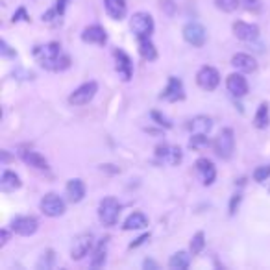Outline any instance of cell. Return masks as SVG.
Listing matches in <instances>:
<instances>
[{"label": "cell", "mask_w": 270, "mask_h": 270, "mask_svg": "<svg viewBox=\"0 0 270 270\" xmlns=\"http://www.w3.org/2000/svg\"><path fill=\"white\" fill-rule=\"evenodd\" d=\"M184 39L193 46H204L207 41V32L198 22H189L184 28Z\"/></svg>", "instance_id": "8"}, {"label": "cell", "mask_w": 270, "mask_h": 270, "mask_svg": "<svg viewBox=\"0 0 270 270\" xmlns=\"http://www.w3.org/2000/svg\"><path fill=\"white\" fill-rule=\"evenodd\" d=\"M241 200H243V194L237 193L231 196V202H229V217H233L235 213H237V207H239Z\"/></svg>", "instance_id": "35"}, {"label": "cell", "mask_w": 270, "mask_h": 270, "mask_svg": "<svg viewBox=\"0 0 270 270\" xmlns=\"http://www.w3.org/2000/svg\"><path fill=\"white\" fill-rule=\"evenodd\" d=\"M67 2H69V0H56V8H54V10L57 11V15H63V13H65Z\"/></svg>", "instance_id": "39"}, {"label": "cell", "mask_w": 270, "mask_h": 270, "mask_svg": "<svg viewBox=\"0 0 270 270\" xmlns=\"http://www.w3.org/2000/svg\"><path fill=\"white\" fill-rule=\"evenodd\" d=\"M0 235H2V243H0V245L4 246L6 243L10 241V231H8V229H2V233H0Z\"/></svg>", "instance_id": "41"}, {"label": "cell", "mask_w": 270, "mask_h": 270, "mask_svg": "<svg viewBox=\"0 0 270 270\" xmlns=\"http://www.w3.org/2000/svg\"><path fill=\"white\" fill-rule=\"evenodd\" d=\"M41 211L46 215V217H62L65 213V202H63L62 196H57L56 193H48L43 196L41 204H39Z\"/></svg>", "instance_id": "6"}, {"label": "cell", "mask_w": 270, "mask_h": 270, "mask_svg": "<svg viewBox=\"0 0 270 270\" xmlns=\"http://www.w3.org/2000/svg\"><path fill=\"white\" fill-rule=\"evenodd\" d=\"M0 54H2L4 57H15L17 56L15 48H11L6 41H0Z\"/></svg>", "instance_id": "36"}, {"label": "cell", "mask_w": 270, "mask_h": 270, "mask_svg": "<svg viewBox=\"0 0 270 270\" xmlns=\"http://www.w3.org/2000/svg\"><path fill=\"white\" fill-rule=\"evenodd\" d=\"M146 226H148L146 215L141 213V211H135V213H132L126 220H124L123 228L126 229V231H132V229H143V228H146Z\"/></svg>", "instance_id": "22"}, {"label": "cell", "mask_w": 270, "mask_h": 270, "mask_svg": "<svg viewBox=\"0 0 270 270\" xmlns=\"http://www.w3.org/2000/svg\"><path fill=\"white\" fill-rule=\"evenodd\" d=\"M82 41L83 43H93V45H106L107 41V34L102 26L93 24L87 26L85 30L82 32Z\"/></svg>", "instance_id": "16"}, {"label": "cell", "mask_w": 270, "mask_h": 270, "mask_svg": "<svg viewBox=\"0 0 270 270\" xmlns=\"http://www.w3.org/2000/svg\"><path fill=\"white\" fill-rule=\"evenodd\" d=\"M106 4V11L107 15L115 19V21H121L126 15V0H104Z\"/></svg>", "instance_id": "21"}, {"label": "cell", "mask_w": 270, "mask_h": 270, "mask_svg": "<svg viewBox=\"0 0 270 270\" xmlns=\"http://www.w3.org/2000/svg\"><path fill=\"white\" fill-rule=\"evenodd\" d=\"M13 22H19V21H26V22H30V15L26 13L24 8H19V10L13 13V19H11Z\"/></svg>", "instance_id": "37"}, {"label": "cell", "mask_w": 270, "mask_h": 270, "mask_svg": "<svg viewBox=\"0 0 270 270\" xmlns=\"http://www.w3.org/2000/svg\"><path fill=\"white\" fill-rule=\"evenodd\" d=\"M67 194H69V200L74 202V204L82 202L83 196H85V184L80 178L69 179V184H67Z\"/></svg>", "instance_id": "18"}, {"label": "cell", "mask_w": 270, "mask_h": 270, "mask_svg": "<svg viewBox=\"0 0 270 270\" xmlns=\"http://www.w3.org/2000/svg\"><path fill=\"white\" fill-rule=\"evenodd\" d=\"M21 178L13 170H6L2 174V189L4 191H15V189H21Z\"/></svg>", "instance_id": "27"}, {"label": "cell", "mask_w": 270, "mask_h": 270, "mask_svg": "<svg viewBox=\"0 0 270 270\" xmlns=\"http://www.w3.org/2000/svg\"><path fill=\"white\" fill-rule=\"evenodd\" d=\"M91 246H93V235L91 233H80V235H76V237H74V241H72L71 257L74 261L83 259V257L89 254Z\"/></svg>", "instance_id": "10"}, {"label": "cell", "mask_w": 270, "mask_h": 270, "mask_svg": "<svg viewBox=\"0 0 270 270\" xmlns=\"http://www.w3.org/2000/svg\"><path fill=\"white\" fill-rule=\"evenodd\" d=\"M21 158L26 165H30V167H34V168H39V170H46V168H48V161H46L39 152H34V150H22Z\"/></svg>", "instance_id": "20"}, {"label": "cell", "mask_w": 270, "mask_h": 270, "mask_svg": "<svg viewBox=\"0 0 270 270\" xmlns=\"http://www.w3.org/2000/svg\"><path fill=\"white\" fill-rule=\"evenodd\" d=\"M150 117H152L154 123L159 124V126L167 128V130H170V128H172V124L168 123V118H167V117H163V115H161V113H159V111H152V113H150Z\"/></svg>", "instance_id": "34"}, {"label": "cell", "mask_w": 270, "mask_h": 270, "mask_svg": "<svg viewBox=\"0 0 270 270\" xmlns=\"http://www.w3.org/2000/svg\"><path fill=\"white\" fill-rule=\"evenodd\" d=\"M107 241H109V237H104V239L100 241V245L97 246V250H95V255H93V259H91V266H95V268H98V266H102L104 263H106Z\"/></svg>", "instance_id": "28"}, {"label": "cell", "mask_w": 270, "mask_h": 270, "mask_svg": "<svg viewBox=\"0 0 270 270\" xmlns=\"http://www.w3.org/2000/svg\"><path fill=\"white\" fill-rule=\"evenodd\" d=\"M215 152L220 159H229L235 152V133L231 128H224L215 141Z\"/></svg>", "instance_id": "3"}, {"label": "cell", "mask_w": 270, "mask_h": 270, "mask_svg": "<svg viewBox=\"0 0 270 270\" xmlns=\"http://www.w3.org/2000/svg\"><path fill=\"white\" fill-rule=\"evenodd\" d=\"M98 93V83L97 82H87L83 85H80L78 89L71 93L69 97V104L72 106H85L95 98V95Z\"/></svg>", "instance_id": "5"}, {"label": "cell", "mask_w": 270, "mask_h": 270, "mask_svg": "<svg viewBox=\"0 0 270 270\" xmlns=\"http://www.w3.org/2000/svg\"><path fill=\"white\" fill-rule=\"evenodd\" d=\"M161 100H168V102H179L185 98V89H184V82L176 76L168 78V85L161 95H159Z\"/></svg>", "instance_id": "11"}, {"label": "cell", "mask_w": 270, "mask_h": 270, "mask_svg": "<svg viewBox=\"0 0 270 270\" xmlns=\"http://www.w3.org/2000/svg\"><path fill=\"white\" fill-rule=\"evenodd\" d=\"M226 87H228V91L233 95V97H246L248 95V82H246V78L243 74H229L228 80H226Z\"/></svg>", "instance_id": "14"}, {"label": "cell", "mask_w": 270, "mask_h": 270, "mask_svg": "<svg viewBox=\"0 0 270 270\" xmlns=\"http://www.w3.org/2000/svg\"><path fill=\"white\" fill-rule=\"evenodd\" d=\"M143 266H144V268H158V263H154L152 259H146L143 263Z\"/></svg>", "instance_id": "43"}, {"label": "cell", "mask_w": 270, "mask_h": 270, "mask_svg": "<svg viewBox=\"0 0 270 270\" xmlns=\"http://www.w3.org/2000/svg\"><path fill=\"white\" fill-rule=\"evenodd\" d=\"M113 165H100V168L102 170H107V172H111V174H117L118 172V168H111Z\"/></svg>", "instance_id": "42"}, {"label": "cell", "mask_w": 270, "mask_h": 270, "mask_svg": "<svg viewBox=\"0 0 270 270\" xmlns=\"http://www.w3.org/2000/svg\"><path fill=\"white\" fill-rule=\"evenodd\" d=\"M209 144V139H207V133H194L191 141H189V146L191 148H204Z\"/></svg>", "instance_id": "30"}, {"label": "cell", "mask_w": 270, "mask_h": 270, "mask_svg": "<svg viewBox=\"0 0 270 270\" xmlns=\"http://www.w3.org/2000/svg\"><path fill=\"white\" fill-rule=\"evenodd\" d=\"M233 34L241 41H255L259 37V28L255 24H248V22L237 21L233 22Z\"/></svg>", "instance_id": "15"}, {"label": "cell", "mask_w": 270, "mask_h": 270, "mask_svg": "<svg viewBox=\"0 0 270 270\" xmlns=\"http://www.w3.org/2000/svg\"><path fill=\"white\" fill-rule=\"evenodd\" d=\"M161 10H165L168 15H172L174 13V4L170 0H161Z\"/></svg>", "instance_id": "40"}, {"label": "cell", "mask_w": 270, "mask_h": 270, "mask_svg": "<svg viewBox=\"0 0 270 270\" xmlns=\"http://www.w3.org/2000/svg\"><path fill=\"white\" fill-rule=\"evenodd\" d=\"M139 54H141V57L146 59V62H154V59L158 57V50H156L154 43L150 41V37L139 39Z\"/></svg>", "instance_id": "23"}, {"label": "cell", "mask_w": 270, "mask_h": 270, "mask_svg": "<svg viewBox=\"0 0 270 270\" xmlns=\"http://www.w3.org/2000/svg\"><path fill=\"white\" fill-rule=\"evenodd\" d=\"M132 32L135 34L137 39H143V37H150L154 32V19L150 13L146 11H139L132 17Z\"/></svg>", "instance_id": "4"}, {"label": "cell", "mask_w": 270, "mask_h": 270, "mask_svg": "<svg viewBox=\"0 0 270 270\" xmlns=\"http://www.w3.org/2000/svg\"><path fill=\"white\" fill-rule=\"evenodd\" d=\"M148 239H150V233H144V235H141V237H137V239L133 241V243H130V250H133V248H137V246H141L143 243H146Z\"/></svg>", "instance_id": "38"}, {"label": "cell", "mask_w": 270, "mask_h": 270, "mask_svg": "<svg viewBox=\"0 0 270 270\" xmlns=\"http://www.w3.org/2000/svg\"><path fill=\"white\" fill-rule=\"evenodd\" d=\"M11 231L17 235H22V237H30L39 229V222L34 217H17V219L11 220Z\"/></svg>", "instance_id": "9"}, {"label": "cell", "mask_w": 270, "mask_h": 270, "mask_svg": "<svg viewBox=\"0 0 270 270\" xmlns=\"http://www.w3.org/2000/svg\"><path fill=\"white\" fill-rule=\"evenodd\" d=\"M156 158L159 161H163V163H168L176 167V165L182 163V158H184V154H182V148L179 146H168V144H159L156 148Z\"/></svg>", "instance_id": "12"}, {"label": "cell", "mask_w": 270, "mask_h": 270, "mask_svg": "<svg viewBox=\"0 0 270 270\" xmlns=\"http://www.w3.org/2000/svg\"><path fill=\"white\" fill-rule=\"evenodd\" d=\"M121 209H123V205L118 204L117 198L107 196V198L100 200V204H98V219L104 226H115L118 215H121Z\"/></svg>", "instance_id": "2"}, {"label": "cell", "mask_w": 270, "mask_h": 270, "mask_svg": "<svg viewBox=\"0 0 270 270\" xmlns=\"http://www.w3.org/2000/svg\"><path fill=\"white\" fill-rule=\"evenodd\" d=\"M189 128L196 133H209L211 132V128H213V121L209 117H204V115H198V117H194L191 123H189Z\"/></svg>", "instance_id": "25"}, {"label": "cell", "mask_w": 270, "mask_h": 270, "mask_svg": "<svg viewBox=\"0 0 270 270\" xmlns=\"http://www.w3.org/2000/svg\"><path fill=\"white\" fill-rule=\"evenodd\" d=\"M246 4L254 6V4H257V0H246Z\"/></svg>", "instance_id": "44"}, {"label": "cell", "mask_w": 270, "mask_h": 270, "mask_svg": "<svg viewBox=\"0 0 270 270\" xmlns=\"http://www.w3.org/2000/svg\"><path fill=\"white\" fill-rule=\"evenodd\" d=\"M54 259H56V255H54V250H46L45 254H43V257L39 259V263H37V268H52V265H54Z\"/></svg>", "instance_id": "32"}, {"label": "cell", "mask_w": 270, "mask_h": 270, "mask_svg": "<svg viewBox=\"0 0 270 270\" xmlns=\"http://www.w3.org/2000/svg\"><path fill=\"white\" fill-rule=\"evenodd\" d=\"M270 178V165H263V167H257L254 170V179L257 184H263Z\"/></svg>", "instance_id": "33"}, {"label": "cell", "mask_w": 270, "mask_h": 270, "mask_svg": "<svg viewBox=\"0 0 270 270\" xmlns=\"http://www.w3.org/2000/svg\"><path fill=\"white\" fill-rule=\"evenodd\" d=\"M268 123H270V107L266 102H261L254 117V126L259 128V130H265L268 126Z\"/></svg>", "instance_id": "24"}, {"label": "cell", "mask_w": 270, "mask_h": 270, "mask_svg": "<svg viewBox=\"0 0 270 270\" xmlns=\"http://www.w3.org/2000/svg\"><path fill=\"white\" fill-rule=\"evenodd\" d=\"M196 170L202 176V182L204 185H213L215 178H217V168H215L213 161H209L207 158H200L196 161Z\"/></svg>", "instance_id": "17"}, {"label": "cell", "mask_w": 270, "mask_h": 270, "mask_svg": "<svg viewBox=\"0 0 270 270\" xmlns=\"http://www.w3.org/2000/svg\"><path fill=\"white\" fill-rule=\"evenodd\" d=\"M34 56L39 62V65L46 71H65L71 67V57L63 54L62 45L56 41L46 43V45L36 46L34 48Z\"/></svg>", "instance_id": "1"}, {"label": "cell", "mask_w": 270, "mask_h": 270, "mask_svg": "<svg viewBox=\"0 0 270 270\" xmlns=\"http://www.w3.org/2000/svg\"><path fill=\"white\" fill-rule=\"evenodd\" d=\"M215 4L220 11H226V13H231L239 8V0H215Z\"/></svg>", "instance_id": "31"}, {"label": "cell", "mask_w": 270, "mask_h": 270, "mask_svg": "<svg viewBox=\"0 0 270 270\" xmlns=\"http://www.w3.org/2000/svg\"><path fill=\"white\" fill-rule=\"evenodd\" d=\"M196 82H198V85L204 91H215L220 83V74L215 67L204 65L198 71V74H196Z\"/></svg>", "instance_id": "7"}, {"label": "cell", "mask_w": 270, "mask_h": 270, "mask_svg": "<svg viewBox=\"0 0 270 270\" xmlns=\"http://www.w3.org/2000/svg\"><path fill=\"white\" fill-rule=\"evenodd\" d=\"M205 246V235L204 231H198V233L193 235V239H191V254L193 255H198Z\"/></svg>", "instance_id": "29"}, {"label": "cell", "mask_w": 270, "mask_h": 270, "mask_svg": "<svg viewBox=\"0 0 270 270\" xmlns=\"http://www.w3.org/2000/svg\"><path fill=\"white\" fill-rule=\"evenodd\" d=\"M231 65L241 72H255V69H257V62L248 54H235L231 57Z\"/></svg>", "instance_id": "19"}, {"label": "cell", "mask_w": 270, "mask_h": 270, "mask_svg": "<svg viewBox=\"0 0 270 270\" xmlns=\"http://www.w3.org/2000/svg\"><path fill=\"white\" fill-rule=\"evenodd\" d=\"M113 54H115V59H117V72L123 76L124 82H130L133 76V63L130 59V56L121 48H117Z\"/></svg>", "instance_id": "13"}, {"label": "cell", "mask_w": 270, "mask_h": 270, "mask_svg": "<svg viewBox=\"0 0 270 270\" xmlns=\"http://www.w3.org/2000/svg\"><path fill=\"white\" fill-rule=\"evenodd\" d=\"M191 263V255L187 252H176L168 261V266L172 270H185Z\"/></svg>", "instance_id": "26"}]
</instances>
